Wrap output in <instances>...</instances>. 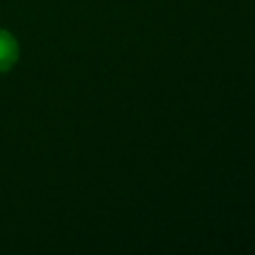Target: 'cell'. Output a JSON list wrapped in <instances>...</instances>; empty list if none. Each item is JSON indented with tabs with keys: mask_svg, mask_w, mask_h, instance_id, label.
Masks as SVG:
<instances>
[{
	"mask_svg": "<svg viewBox=\"0 0 255 255\" xmlns=\"http://www.w3.org/2000/svg\"><path fill=\"white\" fill-rule=\"evenodd\" d=\"M20 58V44L12 32L0 28V74L12 70Z\"/></svg>",
	"mask_w": 255,
	"mask_h": 255,
	"instance_id": "cell-1",
	"label": "cell"
}]
</instances>
